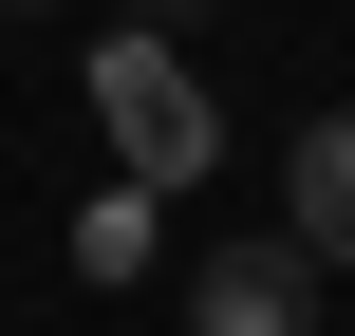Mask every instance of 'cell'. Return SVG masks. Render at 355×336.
Returning a JSON list of instances; mask_svg holds the SVG:
<instances>
[{"label": "cell", "mask_w": 355, "mask_h": 336, "mask_svg": "<svg viewBox=\"0 0 355 336\" xmlns=\"http://www.w3.org/2000/svg\"><path fill=\"white\" fill-rule=\"evenodd\" d=\"M75 262H94V281H131V262H150V187H112V206L75 224Z\"/></svg>", "instance_id": "obj_4"}, {"label": "cell", "mask_w": 355, "mask_h": 336, "mask_svg": "<svg viewBox=\"0 0 355 336\" xmlns=\"http://www.w3.org/2000/svg\"><path fill=\"white\" fill-rule=\"evenodd\" d=\"M187 336H318V262H300V243H206Z\"/></svg>", "instance_id": "obj_2"}, {"label": "cell", "mask_w": 355, "mask_h": 336, "mask_svg": "<svg viewBox=\"0 0 355 336\" xmlns=\"http://www.w3.org/2000/svg\"><path fill=\"white\" fill-rule=\"evenodd\" d=\"M112 19H131V37H187V19H206V0H112Z\"/></svg>", "instance_id": "obj_5"}, {"label": "cell", "mask_w": 355, "mask_h": 336, "mask_svg": "<svg viewBox=\"0 0 355 336\" xmlns=\"http://www.w3.org/2000/svg\"><path fill=\"white\" fill-rule=\"evenodd\" d=\"M94 112H112V150H131V187H187V168L225 150V112L187 94V56H168V37H112V56H94Z\"/></svg>", "instance_id": "obj_1"}, {"label": "cell", "mask_w": 355, "mask_h": 336, "mask_svg": "<svg viewBox=\"0 0 355 336\" xmlns=\"http://www.w3.org/2000/svg\"><path fill=\"white\" fill-rule=\"evenodd\" d=\"M281 243H300L318 281H337V262H355V112H318V131L281 150Z\"/></svg>", "instance_id": "obj_3"}]
</instances>
